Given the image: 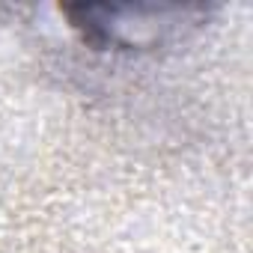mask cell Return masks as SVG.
<instances>
[{
  "label": "cell",
  "mask_w": 253,
  "mask_h": 253,
  "mask_svg": "<svg viewBox=\"0 0 253 253\" xmlns=\"http://www.w3.org/2000/svg\"><path fill=\"white\" fill-rule=\"evenodd\" d=\"M72 30L95 51H143L185 36L209 18L203 6H63Z\"/></svg>",
  "instance_id": "6da1fadb"
}]
</instances>
